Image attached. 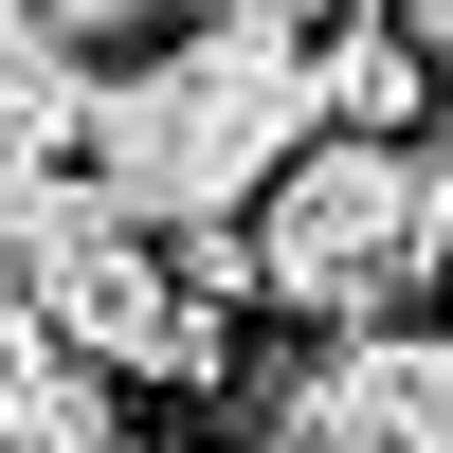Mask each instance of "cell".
<instances>
[{
  "label": "cell",
  "mask_w": 453,
  "mask_h": 453,
  "mask_svg": "<svg viewBox=\"0 0 453 453\" xmlns=\"http://www.w3.org/2000/svg\"><path fill=\"white\" fill-rule=\"evenodd\" d=\"M309 145V36L254 19H181L164 55L91 73V181L145 218V236H200V218H254Z\"/></svg>",
  "instance_id": "obj_1"
},
{
  "label": "cell",
  "mask_w": 453,
  "mask_h": 453,
  "mask_svg": "<svg viewBox=\"0 0 453 453\" xmlns=\"http://www.w3.org/2000/svg\"><path fill=\"white\" fill-rule=\"evenodd\" d=\"M435 254H453V236H435L418 145H363V127H309L290 181L254 200V290H273L290 326H399Z\"/></svg>",
  "instance_id": "obj_2"
},
{
  "label": "cell",
  "mask_w": 453,
  "mask_h": 453,
  "mask_svg": "<svg viewBox=\"0 0 453 453\" xmlns=\"http://www.w3.org/2000/svg\"><path fill=\"white\" fill-rule=\"evenodd\" d=\"M55 145H91V55L36 0H0V164H55Z\"/></svg>",
  "instance_id": "obj_3"
},
{
  "label": "cell",
  "mask_w": 453,
  "mask_h": 453,
  "mask_svg": "<svg viewBox=\"0 0 453 453\" xmlns=\"http://www.w3.org/2000/svg\"><path fill=\"white\" fill-rule=\"evenodd\" d=\"M418 109H435V73H418V36H345V19H326L309 36V127H363V145H399V127H418Z\"/></svg>",
  "instance_id": "obj_4"
},
{
  "label": "cell",
  "mask_w": 453,
  "mask_h": 453,
  "mask_svg": "<svg viewBox=\"0 0 453 453\" xmlns=\"http://www.w3.org/2000/svg\"><path fill=\"white\" fill-rule=\"evenodd\" d=\"M0 453H127V418H109L91 363H36V381L0 399Z\"/></svg>",
  "instance_id": "obj_5"
},
{
  "label": "cell",
  "mask_w": 453,
  "mask_h": 453,
  "mask_svg": "<svg viewBox=\"0 0 453 453\" xmlns=\"http://www.w3.org/2000/svg\"><path fill=\"white\" fill-rule=\"evenodd\" d=\"M36 19H55L73 55H109V36H127V55H164V36L200 19V0H36Z\"/></svg>",
  "instance_id": "obj_6"
},
{
  "label": "cell",
  "mask_w": 453,
  "mask_h": 453,
  "mask_svg": "<svg viewBox=\"0 0 453 453\" xmlns=\"http://www.w3.org/2000/svg\"><path fill=\"white\" fill-rule=\"evenodd\" d=\"M418 435L453 453V326H418Z\"/></svg>",
  "instance_id": "obj_7"
},
{
  "label": "cell",
  "mask_w": 453,
  "mask_h": 453,
  "mask_svg": "<svg viewBox=\"0 0 453 453\" xmlns=\"http://www.w3.org/2000/svg\"><path fill=\"white\" fill-rule=\"evenodd\" d=\"M200 19H254V36H326L345 0H200Z\"/></svg>",
  "instance_id": "obj_8"
},
{
  "label": "cell",
  "mask_w": 453,
  "mask_h": 453,
  "mask_svg": "<svg viewBox=\"0 0 453 453\" xmlns=\"http://www.w3.org/2000/svg\"><path fill=\"white\" fill-rule=\"evenodd\" d=\"M399 36H418V73L453 91V0H399Z\"/></svg>",
  "instance_id": "obj_9"
}]
</instances>
